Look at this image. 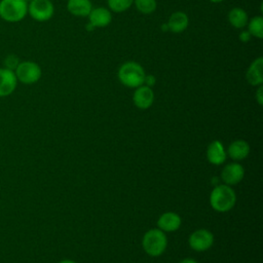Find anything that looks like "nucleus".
Here are the masks:
<instances>
[{
    "label": "nucleus",
    "mask_w": 263,
    "mask_h": 263,
    "mask_svg": "<svg viewBox=\"0 0 263 263\" xmlns=\"http://www.w3.org/2000/svg\"><path fill=\"white\" fill-rule=\"evenodd\" d=\"M235 202L236 194L231 186L218 184L211 191L210 204L215 212L227 213L233 209Z\"/></svg>",
    "instance_id": "1"
},
{
    "label": "nucleus",
    "mask_w": 263,
    "mask_h": 263,
    "mask_svg": "<svg viewBox=\"0 0 263 263\" xmlns=\"http://www.w3.org/2000/svg\"><path fill=\"white\" fill-rule=\"evenodd\" d=\"M145 75L146 73L142 65L134 61L123 63L117 72L120 83L129 88H137L143 85Z\"/></svg>",
    "instance_id": "2"
},
{
    "label": "nucleus",
    "mask_w": 263,
    "mask_h": 263,
    "mask_svg": "<svg viewBox=\"0 0 263 263\" xmlns=\"http://www.w3.org/2000/svg\"><path fill=\"white\" fill-rule=\"evenodd\" d=\"M144 252L150 257L161 256L167 248V237L165 232L158 228H152L146 231L142 238Z\"/></svg>",
    "instance_id": "3"
},
{
    "label": "nucleus",
    "mask_w": 263,
    "mask_h": 263,
    "mask_svg": "<svg viewBox=\"0 0 263 263\" xmlns=\"http://www.w3.org/2000/svg\"><path fill=\"white\" fill-rule=\"evenodd\" d=\"M28 14L27 0H0V17L7 23L23 21Z\"/></svg>",
    "instance_id": "4"
},
{
    "label": "nucleus",
    "mask_w": 263,
    "mask_h": 263,
    "mask_svg": "<svg viewBox=\"0 0 263 263\" xmlns=\"http://www.w3.org/2000/svg\"><path fill=\"white\" fill-rule=\"evenodd\" d=\"M13 71L17 81L23 84H34L39 81L42 75L40 66L33 61L18 62Z\"/></svg>",
    "instance_id": "5"
},
{
    "label": "nucleus",
    "mask_w": 263,
    "mask_h": 263,
    "mask_svg": "<svg viewBox=\"0 0 263 263\" xmlns=\"http://www.w3.org/2000/svg\"><path fill=\"white\" fill-rule=\"evenodd\" d=\"M54 6L50 0H30L28 14L37 22H46L53 16Z\"/></svg>",
    "instance_id": "6"
},
{
    "label": "nucleus",
    "mask_w": 263,
    "mask_h": 263,
    "mask_svg": "<svg viewBox=\"0 0 263 263\" xmlns=\"http://www.w3.org/2000/svg\"><path fill=\"white\" fill-rule=\"evenodd\" d=\"M214 234L204 228L193 231L188 238L189 247L195 252H205L214 245Z\"/></svg>",
    "instance_id": "7"
},
{
    "label": "nucleus",
    "mask_w": 263,
    "mask_h": 263,
    "mask_svg": "<svg viewBox=\"0 0 263 263\" xmlns=\"http://www.w3.org/2000/svg\"><path fill=\"white\" fill-rule=\"evenodd\" d=\"M245 177V168L238 161H233L226 164L221 171V180L223 184L228 186L237 185Z\"/></svg>",
    "instance_id": "8"
},
{
    "label": "nucleus",
    "mask_w": 263,
    "mask_h": 263,
    "mask_svg": "<svg viewBox=\"0 0 263 263\" xmlns=\"http://www.w3.org/2000/svg\"><path fill=\"white\" fill-rule=\"evenodd\" d=\"M133 102L135 106L141 110H146L150 108L154 102V91L152 87L143 84L135 88L133 95Z\"/></svg>",
    "instance_id": "9"
},
{
    "label": "nucleus",
    "mask_w": 263,
    "mask_h": 263,
    "mask_svg": "<svg viewBox=\"0 0 263 263\" xmlns=\"http://www.w3.org/2000/svg\"><path fill=\"white\" fill-rule=\"evenodd\" d=\"M17 85L14 71L6 67L0 68V98L11 95Z\"/></svg>",
    "instance_id": "10"
},
{
    "label": "nucleus",
    "mask_w": 263,
    "mask_h": 263,
    "mask_svg": "<svg viewBox=\"0 0 263 263\" xmlns=\"http://www.w3.org/2000/svg\"><path fill=\"white\" fill-rule=\"evenodd\" d=\"M205 155L208 161L214 165H221L227 158V153L223 143L219 140H214L208 145Z\"/></svg>",
    "instance_id": "11"
},
{
    "label": "nucleus",
    "mask_w": 263,
    "mask_h": 263,
    "mask_svg": "<svg viewBox=\"0 0 263 263\" xmlns=\"http://www.w3.org/2000/svg\"><path fill=\"white\" fill-rule=\"evenodd\" d=\"M182 225V218L175 212H165L157 219V228L163 232L177 231Z\"/></svg>",
    "instance_id": "12"
},
{
    "label": "nucleus",
    "mask_w": 263,
    "mask_h": 263,
    "mask_svg": "<svg viewBox=\"0 0 263 263\" xmlns=\"http://www.w3.org/2000/svg\"><path fill=\"white\" fill-rule=\"evenodd\" d=\"M263 58L259 57L255 59L249 66L246 72V79L249 84L253 86H259L263 84Z\"/></svg>",
    "instance_id": "13"
},
{
    "label": "nucleus",
    "mask_w": 263,
    "mask_h": 263,
    "mask_svg": "<svg viewBox=\"0 0 263 263\" xmlns=\"http://www.w3.org/2000/svg\"><path fill=\"white\" fill-rule=\"evenodd\" d=\"M251 148L247 141L238 139L233 141L227 148V156L234 161H240L246 159L250 154Z\"/></svg>",
    "instance_id": "14"
},
{
    "label": "nucleus",
    "mask_w": 263,
    "mask_h": 263,
    "mask_svg": "<svg viewBox=\"0 0 263 263\" xmlns=\"http://www.w3.org/2000/svg\"><path fill=\"white\" fill-rule=\"evenodd\" d=\"M89 23L95 28H104L110 25L112 22V14L110 9L106 7H97L92 8L87 15Z\"/></svg>",
    "instance_id": "15"
},
{
    "label": "nucleus",
    "mask_w": 263,
    "mask_h": 263,
    "mask_svg": "<svg viewBox=\"0 0 263 263\" xmlns=\"http://www.w3.org/2000/svg\"><path fill=\"white\" fill-rule=\"evenodd\" d=\"M167 27L170 32L182 33L185 31L189 25L188 15L183 11H175L171 14L167 21Z\"/></svg>",
    "instance_id": "16"
},
{
    "label": "nucleus",
    "mask_w": 263,
    "mask_h": 263,
    "mask_svg": "<svg viewBox=\"0 0 263 263\" xmlns=\"http://www.w3.org/2000/svg\"><path fill=\"white\" fill-rule=\"evenodd\" d=\"M68 11L75 16H87L92 9L90 0H68Z\"/></svg>",
    "instance_id": "17"
},
{
    "label": "nucleus",
    "mask_w": 263,
    "mask_h": 263,
    "mask_svg": "<svg viewBox=\"0 0 263 263\" xmlns=\"http://www.w3.org/2000/svg\"><path fill=\"white\" fill-rule=\"evenodd\" d=\"M227 17H228V22L230 23V25L236 29L245 28L249 21L247 11L240 7H233L228 12Z\"/></svg>",
    "instance_id": "18"
},
{
    "label": "nucleus",
    "mask_w": 263,
    "mask_h": 263,
    "mask_svg": "<svg viewBox=\"0 0 263 263\" xmlns=\"http://www.w3.org/2000/svg\"><path fill=\"white\" fill-rule=\"evenodd\" d=\"M248 31L252 37L258 39L263 38V17L261 15H256L248 21Z\"/></svg>",
    "instance_id": "19"
},
{
    "label": "nucleus",
    "mask_w": 263,
    "mask_h": 263,
    "mask_svg": "<svg viewBox=\"0 0 263 263\" xmlns=\"http://www.w3.org/2000/svg\"><path fill=\"white\" fill-rule=\"evenodd\" d=\"M134 4L137 10L143 14H150L157 7L156 0H134Z\"/></svg>",
    "instance_id": "20"
},
{
    "label": "nucleus",
    "mask_w": 263,
    "mask_h": 263,
    "mask_svg": "<svg viewBox=\"0 0 263 263\" xmlns=\"http://www.w3.org/2000/svg\"><path fill=\"white\" fill-rule=\"evenodd\" d=\"M107 4L110 10L114 12H123L134 4V0H107Z\"/></svg>",
    "instance_id": "21"
},
{
    "label": "nucleus",
    "mask_w": 263,
    "mask_h": 263,
    "mask_svg": "<svg viewBox=\"0 0 263 263\" xmlns=\"http://www.w3.org/2000/svg\"><path fill=\"white\" fill-rule=\"evenodd\" d=\"M156 82V77L153 75V74H146L145 75V78H144V84L149 86V87H152Z\"/></svg>",
    "instance_id": "22"
},
{
    "label": "nucleus",
    "mask_w": 263,
    "mask_h": 263,
    "mask_svg": "<svg viewBox=\"0 0 263 263\" xmlns=\"http://www.w3.org/2000/svg\"><path fill=\"white\" fill-rule=\"evenodd\" d=\"M255 98H256V101L257 103L262 106L263 105V86L262 85H259L257 90H256V93H255Z\"/></svg>",
    "instance_id": "23"
},
{
    "label": "nucleus",
    "mask_w": 263,
    "mask_h": 263,
    "mask_svg": "<svg viewBox=\"0 0 263 263\" xmlns=\"http://www.w3.org/2000/svg\"><path fill=\"white\" fill-rule=\"evenodd\" d=\"M238 38H239V40H240L241 42L247 43V42H249V41L251 40L252 36H251V34L249 33V31H248V30H243V31H241V32L239 33Z\"/></svg>",
    "instance_id": "24"
},
{
    "label": "nucleus",
    "mask_w": 263,
    "mask_h": 263,
    "mask_svg": "<svg viewBox=\"0 0 263 263\" xmlns=\"http://www.w3.org/2000/svg\"><path fill=\"white\" fill-rule=\"evenodd\" d=\"M179 263H198V262L192 258H184L181 261H179Z\"/></svg>",
    "instance_id": "25"
},
{
    "label": "nucleus",
    "mask_w": 263,
    "mask_h": 263,
    "mask_svg": "<svg viewBox=\"0 0 263 263\" xmlns=\"http://www.w3.org/2000/svg\"><path fill=\"white\" fill-rule=\"evenodd\" d=\"M58 263H77V262H75L74 260H71V259H63Z\"/></svg>",
    "instance_id": "26"
},
{
    "label": "nucleus",
    "mask_w": 263,
    "mask_h": 263,
    "mask_svg": "<svg viewBox=\"0 0 263 263\" xmlns=\"http://www.w3.org/2000/svg\"><path fill=\"white\" fill-rule=\"evenodd\" d=\"M161 30H162V31H165V32H170L168 27H167V24H162V25H161Z\"/></svg>",
    "instance_id": "27"
},
{
    "label": "nucleus",
    "mask_w": 263,
    "mask_h": 263,
    "mask_svg": "<svg viewBox=\"0 0 263 263\" xmlns=\"http://www.w3.org/2000/svg\"><path fill=\"white\" fill-rule=\"evenodd\" d=\"M86 29H87L88 31H92V30H95L96 28H95V27H93V26H92L90 23H88V24L86 25Z\"/></svg>",
    "instance_id": "28"
},
{
    "label": "nucleus",
    "mask_w": 263,
    "mask_h": 263,
    "mask_svg": "<svg viewBox=\"0 0 263 263\" xmlns=\"http://www.w3.org/2000/svg\"><path fill=\"white\" fill-rule=\"evenodd\" d=\"M212 3H220V2H223L224 0H210Z\"/></svg>",
    "instance_id": "29"
}]
</instances>
